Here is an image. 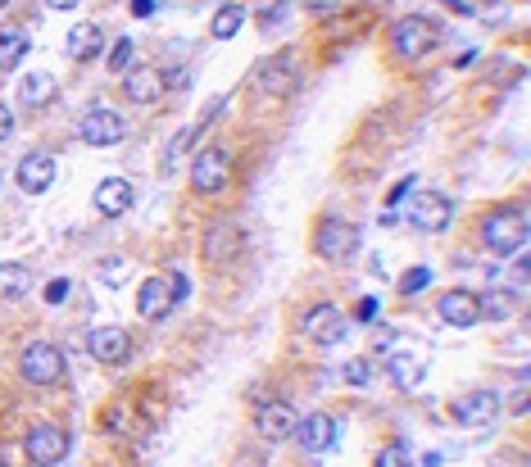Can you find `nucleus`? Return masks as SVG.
Masks as SVG:
<instances>
[{"mask_svg": "<svg viewBox=\"0 0 531 467\" xmlns=\"http://www.w3.org/2000/svg\"><path fill=\"white\" fill-rule=\"evenodd\" d=\"M482 245L491 254H518L527 245V209L522 205H504V209H491L482 218Z\"/></svg>", "mask_w": 531, "mask_h": 467, "instance_id": "obj_1", "label": "nucleus"}, {"mask_svg": "<svg viewBox=\"0 0 531 467\" xmlns=\"http://www.w3.org/2000/svg\"><path fill=\"white\" fill-rule=\"evenodd\" d=\"M436 41H441V23H436L432 14H404V19L391 28V46H395V55H400V59L432 55Z\"/></svg>", "mask_w": 531, "mask_h": 467, "instance_id": "obj_2", "label": "nucleus"}, {"mask_svg": "<svg viewBox=\"0 0 531 467\" xmlns=\"http://www.w3.org/2000/svg\"><path fill=\"white\" fill-rule=\"evenodd\" d=\"M314 250H318V259H327V263L354 259V254H359V227L345 223V218H336V214L318 218V227H314Z\"/></svg>", "mask_w": 531, "mask_h": 467, "instance_id": "obj_3", "label": "nucleus"}, {"mask_svg": "<svg viewBox=\"0 0 531 467\" xmlns=\"http://www.w3.org/2000/svg\"><path fill=\"white\" fill-rule=\"evenodd\" d=\"M64 454H69V431L55 427V422H37V427L28 431V440H23L28 467H59Z\"/></svg>", "mask_w": 531, "mask_h": 467, "instance_id": "obj_4", "label": "nucleus"}, {"mask_svg": "<svg viewBox=\"0 0 531 467\" xmlns=\"http://www.w3.org/2000/svg\"><path fill=\"white\" fill-rule=\"evenodd\" d=\"M232 182V155L223 146H209L191 159V191L196 195H218Z\"/></svg>", "mask_w": 531, "mask_h": 467, "instance_id": "obj_5", "label": "nucleus"}, {"mask_svg": "<svg viewBox=\"0 0 531 467\" xmlns=\"http://www.w3.org/2000/svg\"><path fill=\"white\" fill-rule=\"evenodd\" d=\"M78 137L87 141V146H96V150H109V146H118V141L128 137V118L118 114V109L91 105L87 114H82V123H78Z\"/></svg>", "mask_w": 531, "mask_h": 467, "instance_id": "obj_6", "label": "nucleus"}, {"mask_svg": "<svg viewBox=\"0 0 531 467\" xmlns=\"http://www.w3.org/2000/svg\"><path fill=\"white\" fill-rule=\"evenodd\" d=\"M19 372H23V381H32V386H55V381H64V354H59V345H50V341H32L19 359Z\"/></svg>", "mask_w": 531, "mask_h": 467, "instance_id": "obj_7", "label": "nucleus"}, {"mask_svg": "<svg viewBox=\"0 0 531 467\" xmlns=\"http://www.w3.org/2000/svg\"><path fill=\"white\" fill-rule=\"evenodd\" d=\"M450 223H454V205H450V195H441V191H423L409 205V227H413V232L436 236V232H445Z\"/></svg>", "mask_w": 531, "mask_h": 467, "instance_id": "obj_8", "label": "nucleus"}, {"mask_svg": "<svg viewBox=\"0 0 531 467\" xmlns=\"http://www.w3.org/2000/svg\"><path fill=\"white\" fill-rule=\"evenodd\" d=\"M504 413V399L495 390H468V395L454 399V422L459 427H491Z\"/></svg>", "mask_w": 531, "mask_h": 467, "instance_id": "obj_9", "label": "nucleus"}, {"mask_svg": "<svg viewBox=\"0 0 531 467\" xmlns=\"http://www.w3.org/2000/svg\"><path fill=\"white\" fill-rule=\"evenodd\" d=\"M300 331L318 345H341L345 331H350V322H345V313L336 309V304H314V309L300 318Z\"/></svg>", "mask_w": 531, "mask_h": 467, "instance_id": "obj_10", "label": "nucleus"}, {"mask_svg": "<svg viewBox=\"0 0 531 467\" xmlns=\"http://www.w3.org/2000/svg\"><path fill=\"white\" fill-rule=\"evenodd\" d=\"M87 350L96 363H105V368H118V363L132 359V336L123 327H96L87 336Z\"/></svg>", "mask_w": 531, "mask_h": 467, "instance_id": "obj_11", "label": "nucleus"}, {"mask_svg": "<svg viewBox=\"0 0 531 467\" xmlns=\"http://www.w3.org/2000/svg\"><path fill=\"white\" fill-rule=\"evenodd\" d=\"M255 82L264 96H295L300 91V64H295V55H273Z\"/></svg>", "mask_w": 531, "mask_h": 467, "instance_id": "obj_12", "label": "nucleus"}, {"mask_svg": "<svg viewBox=\"0 0 531 467\" xmlns=\"http://www.w3.org/2000/svg\"><path fill=\"white\" fill-rule=\"evenodd\" d=\"M295 440L305 454H327L336 445V418L332 413H305V418H295Z\"/></svg>", "mask_w": 531, "mask_h": 467, "instance_id": "obj_13", "label": "nucleus"}, {"mask_svg": "<svg viewBox=\"0 0 531 467\" xmlns=\"http://www.w3.org/2000/svg\"><path fill=\"white\" fill-rule=\"evenodd\" d=\"M436 313H441L445 327H477V322H482V309H477V291H463V286L445 291L441 300H436Z\"/></svg>", "mask_w": 531, "mask_h": 467, "instance_id": "obj_14", "label": "nucleus"}, {"mask_svg": "<svg viewBox=\"0 0 531 467\" xmlns=\"http://www.w3.org/2000/svg\"><path fill=\"white\" fill-rule=\"evenodd\" d=\"M295 418L300 413L286 404V399H273V404H259V413H255V431L268 440V445H282L286 436L295 431Z\"/></svg>", "mask_w": 531, "mask_h": 467, "instance_id": "obj_15", "label": "nucleus"}, {"mask_svg": "<svg viewBox=\"0 0 531 467\" xmlns=\"http://www.w3.org/2000/svg\"><path fill=\"white\" fill-rule=\"evenodd\" d=\"M132 200H137V191H132L128 177H105L96 186V195H91V205H96L100 218H123L132 209Z\"/></svg>", "mask_w": 531, "mask_h": 467, "instance_id": "obj_16", "label": "nucleus"}, {"mask_svg": "<svg viewBox=\"0 0 531 467\" xmlns=\"http://www.w3.org/2000/svg\"><path fill=\"white\" fill-rule=\"evenodd\" d=\"M168 91V78L164 69H150V64H137V69H128V82H123V96L132 100V105H155L159 96Z\"/></svg>", "mask_w": 531, "mask_h": 467, "instance_id": "obj_17", "label": "nucleus"}, {"mask_svg": "<svg viewBox=\"0 0 531 467\" xmlns=\"http://www.w3.org/2000/svg\"><path fill=\"white\" fill-rule=\"evenodd\" d=\"M137 309H141V318H146V322H164L168 313L177 309V300H173V286H168L164 277H150V282H141Z\"/></svg>", "mask_w": 531, "mask_h": 467, "instance_id": "obj_18", "label": "nucleus"}, {"mask_svg": "<svg viewBox=\"0 0 531 467\" xmlns=\"http://www.w3.org/2000/svg\"><path fill=\"white\" fill-rule=\"evenodd\" d=\"M14 182H19V191H28V195L50 191V182H55V159L50 155H23L19 168H14Z\"/></svg>", "mask_w": 531, "mask_h": 467, "instance_id": "obj_19", "label": "nucleus"}, {"mask_svg": "<svg viewBox=\"0 0 531 467\" xmlns=\"http://www.w3.org/2000/svg\"><path fill=\"white\" fill-rule=\"evenodd\" d=\"M69 55L78 59V64L105 55V32H100V23H73L69 28Z\"/></svg>", "mask_w": 531, "mask_h": 467, "instance_id": "obj_20", "label": "nucleus"}, {"mask_svg": "<svg viewBox=\"0 0 531 467\" xmlns=\"http://www.w3.org/2000/svg\"><path fill=\"white\" fill-rule=\"evenodd\" d=\"M386 372H391V381L400 390H418L427 381V363L418 359V354H391V359H386Z\"/></svg>", "mask_w": 531, "mask_h": 467, "instance_id": "obj_21", "label": "nucleus"}, {"mask_svg": "<svg viewBox=\"0 0 531 467\" xmlns=\"http://www.w3.org/2000/svg\"><path fill=\"white\" fill-rule=\"evenodd\" d=\"M55 78L50 73H28V78L19 82V105L23 109H46L50 100H55Z\"/></svg>", "mask_w": 531, "mask_h": 467, "instance_id": "obj_22", "label": "nucleus"}, {"mask_svg": "<svg viewBox=\"0 0 531 467\" xmlns=\"http://www.w3.org/2000/svg\"><path fill=\"white\" fill-rule=\"evenodd\" d=\"M477 309H482V318H491V322H509L513 313L522 309V300L513 291H504V286H495V291L477 295Z\"/></svg>", "mask_w": 531, "mask_h": 467, "instance_id": "obj_23", "label": "nucleus"}, {"mask_svg": "<svg viewBox=\"0 0 531 467\" xmlns=\"http://www.w3.org/2000/svg\"><path fill=\"white\" fill-rule=\"evenodd\" d=\"M246 19H250L246 5H241V0H227L223 10L214 14V23H209V37H214V41H232L236 32L246 28Z\"/></svg>", "mask_w": 531, "mask_h": 467, "instance_id": "obj_24", "label": "nucleus"}, {"mask_svg": "<svg viewBox=\"0 0 531 467\" xmlns=\"http://www.w3.org/2000/svg\"><path fill=\"white\" fill-rule=\"evenodd\" d=\"M236 250H241V236H236L232 223H214V227H209V236H205V259L223 263V259H232Z\"/></svg>", "mask_w": 531, "mask_h": 467, "instance_id": "obj_25", "label": "nucleus"}, {"mask_svg": "<svg viewBox=\"0 0 531 467\" xmlns=\"http://www.w3.org/2000/svg\"><path fill=\"white\" fill-rule=\"evenodd\" d=\"M23 55H28V32H19V28H5V32H0V73L19 69Z\"/></svg>", "mask_w": 531, "mask_h": 467, "instance_id": "obj_26", "label": "nucleus"}, {"mask_svg": "<svg viewBox=\"0 0 531 467\" xmlns=\"http://www.w3.org/2000/svg\"><path fill=\"white\" fill-rule=\"evenodd\" d=\"M100 282L109 286V291H118V286L128 282V259H123V254H109V259H100Z\"/></svg>", "mask_w": 531, "mask_h": 467, "instance_id": "obj_27", "label": "nucleus"}, {"mask_svg": "<svg viewBox=\"0 0 531 467\" xmlns=\"http://www.w3.org/2000/svg\"><path fill=\"white\" fill-rule=\"evenodd\" d=\"M105 59H109V69H114V73H128L132 64H137V46H132V37H118L114 46H109Z\"/></svg>", "mask_w": 531, "mask_h": 467, "instance_id": "obj_28", "label": "nucleus"}, {"mask_svg": "<svg viewBox=\"0 0 531 467\" xmlns=\"http://www.w3.org/2000/svg\"><path fill=\"white\" fill-rule=\"evenodd\" d=\"M341 377H345V386H354V390H364L368 381H373V363L368 359H350L341 368Z\"/></svg>", "mask_w": 531, "mask_h": 467, "instance_id": "obj_29", "label": "nucleus"}, {"mask_svg": "<svg viewBox=\"0 0 531 467\" xmlns=\"http://www.w3.org/2000/svg\"><path fill=\"white\" fill-rule=\"evenodd\" d=\"M423 286H432V268H423V263H418V268H409V273L400 277V291L404 295H418Z\"/></svg>", "mask_w": 531, "mask_h": 467, "instance_id": "obj_30", "label": "nucleus"}, {"mask_svg": "<svg viewBox=\"0 0 531 467\" xmlns=\"http://www.w3.org/2000/svg\"><path fill=\"white\" fill-rule=\"evenodd\" d=\"M373 467H409V454H404V445H386L382 454L373 458Z\"/></svg>", "mask_w": 531, "mask_h": 467, "instance_id": "obj_31", "label": "nucleus"}, {"mask_svg": "<svg viewBox=\"0 0 531 467\" xmlns=\"http://www.w3.org/2000/svg\"><path fill=\"white\" fill-rule=\"evenodd\" d=\"M282 19H286V0H273V5L264 10V19H259V28H264V32H273Z\"/></svg>", "mask_w": 531, "mask_h": 467, "instance_id": "obj_32", "label": "nucleus"}, {"mask_svg": "<svg viewBox=\"0 0 531 467\" xmlns=\"http://www.w3.org/2000/svg\"><path fill=\"white\" fill-rule=\"evenodd\" d=\"M196 137H200V127H187V132H182V137H177L173 146H168V164H173V159L182 155V150H187V146H191V141H196Z\"/></svg>", "mask_w": 531, "mask_h": 467, "instance_id": "obj_33", "label": "nucleus"}, {"mask_svg": "<svg viewBox=\"0 0 531 467\" xmlns=\"http://www.w3.org/2000/svg\"><path fill=\"white\" fill-rule=\"evenodd\" d=\"M14 137V109L0 100V141H10Z\"/></svg>", "mask_w": 531, "mask_h": 467, "instance_id": "obj_34", "label": "nucleus"}, {"mask_svg": "<svg viewBox=\"0 0 531 467\" xmlns=\"http://www.w3.org/2000/svg\"><path fill=\"white\" fill-rule=\"evenodd\" d=\"M377 309H382V304H377V300H359V309H354V318H359V322H377Z\"/></svg>", "mask_w": 531, "mask_h": 467, "instance_id": "obj_35", "label": "nucleus"}, {"mask_svg": "<svg viewBox=\"0 0 531 467\" xmlns=\"http://www.w3.org/2000/svg\"><path fill=\"white\" fill-rule=\"evenodd\" d=\"M64 295H69V282H50V286H46V300H50V304H59Z\"/></svg>", "mask_w": 531, "mask_h": 467, "instance_id": "obj_36", "label": "nucleus"}, {"mask_svg": "<svg viewBox=\"0 0 531 467\" xmlns=\"http://www.w3.org/2000/svg\"><path fill=\"white\" fill-rule=\"evenodd\" d=\"M46 5H50V10H78L82 0H46Z\"/></svg>", "mask_w": 531, "mask_h": 467, "instance_id": "obj_37", "label": "nucleus"}, {"mask_svg": "<svg viewBox=\"0 0 531 467\" xmlns=\"http://www.w3.org/2000/svg\"><path fill=\"white\" fill-rule=\"evenodd\" d=\"M236 467H268V463L259 454H246V458H236Z\"/></svg>", "mask_w": 531, "mask_h": 467, "instance_id": "obj_38", "label": "nucleus"}, {"mask_svg": "<svg viewBox=\"0 0 531 467\" xmlns=\"http://www.w3.org/2000/svg\"><path fill=\"white\" fill-rule=\"evenodd\" d=\"M5 5H10V0H0V10H5Z\"/></svg>", "mask_w": 531, "mask_h": 467, "instance_id": "obj_39", "label": "nucleus"}]
</instances>
